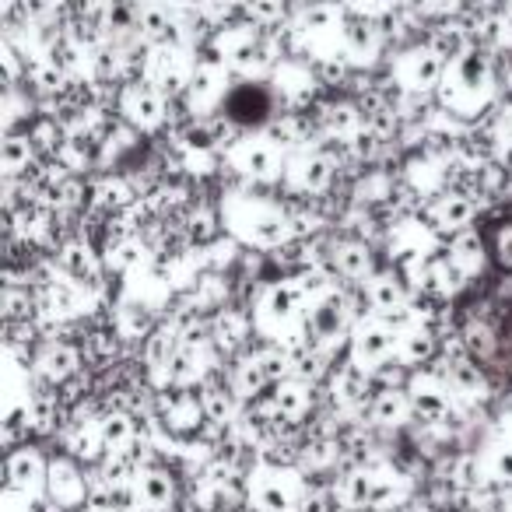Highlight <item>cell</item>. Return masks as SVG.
Wrapping results in <instances>:
<instances>
[{
  "mask_svg": "<svg viewBox=\"0 0 512 512\" xmlns=\"http://www.w3.org/2000/svg\"><path fill=\"white\" fill-rule=\"evenodd\" d=\"M221 221L228 225V235L253 249H267V253L295 239L288 207H281L271 197H256V193H225Z\"/></svg>",
  "mask_w": 512,
  "mask_h": 512,
  "instance_id": "1",
  "label": "cell"
},
{
  "mask_svg": "<svg viewBox=\"0 0 512 512\" xmlns=\"http://www.w3.org/2000/svg\"><path fill=\"white\" fill-rule=\"evenodd\" d=\"M495 88H498L495 60L474 46V50L463 53L460 60L446 64V74H442V85L435 95H439V109L453 113L456 120L470 123V120H477V113H484V109L491 106Z\"/></svg>",
  "mask_w": 512,
  "mask_h": 512,
  "instance_id": "2",
  "label": "cell"
},
{
  "mask_svg": "<svg viewBox=\"0 0 512 512\" xmlns=\"http://www.w3.org/2000/svg\"><path fill=\"white\" fill-rule=\"evenodd\" d=\"M309 481L302 470L288 463H274L267 456H256L246 477V502L256 512H302V502L309 495Z\"/></svg>",
  "mask_w": 512,
  "mask_h": 512,
  "instance_id": "3",
  "label": "cell"
},
{
  "mask_svg": "<svg viewBox=\"0 0 512 512\" xmlns=\"http://www.w3.org/2000/svg\"><path fill=\"white\" fill-rule=\"evenodd\" d=\"M225 162L232 172H239L246 183H271V179L285 176L288 151L281 144H274L267 134L242 137V141L228 144Z\"/></svg>",
  "mask_w": 512,
  "mask_h": 512,
  "instance_id": "4",
  "label": "cell"
},
{
  "mask_svg": "<svg viewBox=\"0 0 512 512\" xmlns=\"http://www.w3.org/2000/svg\"><path fill=\"white\" fill-rule=\"evenodd\" d=\"M442 74H446V60H442L428 43L425 46L421 43L407 46V50H400V57L390 64V81L404 95L439 92Z\"/></svg>",
  "mask_w": 512,
  "mask_h": 512,
  "instance_id": "5",
  "label": "cell"
},
{
  "mask_svg": "<svg viewBox=\"0 0 512 512\" xmlns=\"http://www.w3.org/2000/svg\"><path fill=\"white\" fill-rule=\"evenodd\" d=\"M348 351H351V362L372 372L383 362H390V358H397V330L386 323V316L369 313L365 320L355 323V330H351Z\"/></svg>",
  "mask_w": 512,
  "mask_h": 512,
  "instance_id": "6",
  "label": "cell"
},
{
  "mask_svg": "<svg viewBox=\"0 0 512 512\" xmlns=\"http://www.w3.org/2000/svg\"><path fill=\"white\" fill-rule=\"evenodd\" d=\"M418 218L425 221L435 235H449V239H453V235L463 232V228H474L477 200L463 190H446V193H439V197L425 200Z\"/></svg>",
  "mask_w": 512,
  "mask_h": 512,
  "instance_id": "7",
  "label": "cell"
},
{
  "mask_svg": "<svg viewBox=\"0 0 512 512\" xmlns=\"http://www.w3.org/2000/svg\"><path fill=\"white\" fill-rule=\"evenodd\" d=\"M116 113L120 120H127L130 127H137L141 134H151L158 130L165 120H169V106H165V95L158 92L148 81H134L127 85L120 95H116Z\"/></svg>",
  "mask_w": 512,
  "mask_h": 512,
  "instance_id": "8",
  "label": "cell"
},
{
  "mask_svg": "<svg viewBox=\"0 0 512 512\" xmlns=\"http://www.w3.org/2000/svg\"><path fill=\"white\" fill-rule=\"evenodd\" d=\"M46 498H50V505H57V509H67V512L88 509L92 488H88L85 474H81V467L71 460V456H57V460H50Z\"/></svg>",
  "mask_w": 512,
  "mask_h": 512,
  "instance_id": "9",
  "label": "cell"
},
{
  "mask_svg": "<svg viewBox=\"0 0 512 512\" xmlns=\"http://www.w3.org/2000/svg\"><path fill=\"white\" fill-rule=\"evenodd\" d=\"M8 488L25 491V495H46V481H50V460L43 456L39 446H18L8 453Z\"/></svg>",
  "mask_w": 512,
  "mask_h": 512,
  "instance_id": "10",
  "label": "cell"
},
{
  "mask_svg": "<svg viewBox=\"0 0 512 512\" xmlns=\"http://www.w3.org/2000/svg\"><path fill=\"white\" fill-rule=\"evenodd\" d=\"M334 274L348 285H365V281L376 274V256H372V246L365 239H341L334 242Z\"/></svg>",
  "mask_w": 512,
  "mask_h": 512,
  "instance_id": "11",
  "label": "cell"
},
{
  "mask_svg": "<svg viewBox=\"0 0 512 512\" xmlns=\"http://www.w3.org/2000/svg\"><path fill=\"white\" fill-rule=\"evenodd\" d=\"M271 400H274V411H278L281 421H288V425H299L302 418H306L309 411H313V383H306V379L299 376H288L281 379V383L271 386Z\"/></svg>",
  "mask_w": 512,
  "mask_h": 512,
  "instance_id": "12",
  "label": "cell"
},
{
  "mask_svg": "<svg viewBox=\"0 0 512 512\" xmlns=\"http://www.w3.org/2000/svg\"><path fill=\"white\" fill-rule=\"evenodd\" d=\"M446 253L456 260V267H460L463 274H467L470 281L481 278L484 267H488L491 253H488V239H484L481 228H463V232H456L453 239H449Z\"/></svg>",
  "mask_w": 512,
  "mask_h": 512,
  "instance_id": "13",
  "label": "cell"
},
{
  "mask_svg": "<svg viewBox=\"0 0 512 512\" xmlns=\"http://www.w3.org/2000/svg\"><path fill=\"white\" fill-rule=\"evenodd\" d=\"M369 418L376 428H400L407 418H414V404L407 390H376L369 400Z\"/></svg>",
  "mask_w": 512,
  "mask_h": 512,
  "instance_id": "14",
  "label": "cell"
},
{
  "mask_svg": "<svg viewBox=\"0 0 512 512\" xmlns=\"http://www.w3.org/2000/svg\"><path fill=\"white\" fill-rule=\"evenodd\" d=\"M242 11H246V22H253L256 29H274L288 18V0H246Z\"/></svg>",
  "mask_w": 512,
  "mask_h": 512,
  "instance_id": "15",
  "label": "cell"
},
{
  "mask_svg": "<svg viewBox=\"0 0 512 512\" xmlns=\"http://www.w3.org/2000/svg\"><path fill=\"white\" fill-rule=\"evenodd\" d=\"M484 239H488L491 260H495V264L502 267L505 274H512V218L491 225V232L484 235Z\"/></svg>",
  "mask_w": 512,
  "mask_h": 512,
  "instance_id": "16",
  "label": "cell"
}]
</instances>
